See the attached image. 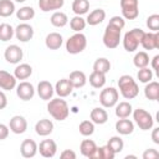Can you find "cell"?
<instances>
[{"mask_svg": "<svg viewBox=\"0 0 159 159\" xmlns=\"http://www.w3.org/2000/svg\"><path fill=\"white\" fill-rule=\"evenodd\" d=\"M147 27L149 30H152L153 32L159 30V15L158 14H153V15L148 16V19H147Z\"/></svg>", "mask_w": 159, "mask_h": 159, "instance_id": "cell-43", "label": "cell"}, {"mask_svg": "<svg viewBox=\"0 0 159 159\" xmlns=\"http://www.w3.org/2000/svg\"><path fill=\"white\" fill-rule=\"evenodd\" d=\"M119 93L114 87L103 88L99 93V103L103 108H112L118 103Z\"/></svg>", "mask_w": 159, "mask_h": 159, "instance_id": "cell-7", "label": "cell"}, {"mask_svg": "<svg viewBox=\"0 0 159 159\" xmlns=\"http://www.w3.org/2000/svg\"><path fill=\"white\" fill-rule=\"evenodd\" d=\"M16 87V78L7 71L0 70V88L4 91H11Z\"/></svg>", "mask_w": 159, "mask_h": 159, "instance_id": "cell-18", "label": "cell"}, {"mask_svg": "<svg viewBox=\"0 0 159 159\" xmlns=\"http://www.w3.org/2000/svg\"><path fill=\"white\" fill-rule=\"evenodd\" d=\"M60 158L61 159H76L77 158V154L73 150H71V149H65L60 154Z\"/></svg>", "mask_w": 159, "mask_h": 159, "instance_id": "cell-45", "label": "cell"}, {"mask_svg": "<svg viewBox=\"0 0 159 159\" xmlns=\"http://www.w3.org/2000/svg\"><path fill=\"white\" fill-rule=\"evenodd\" d=\"M78 129L83 137H89L94 133V123L92 120H83L80 123Z\"/></svg>", "mask_w": 159, "mask_h": 159, "instance_id": "cell-41", "label": "cell"}, {"mask_svg": "<svg viewBox=\"0 0 159 159\" xmlns=\"http://www.w3.org/2000/svg\"><path fill=\"white\" fill-rule=\"evenodd\" d=\"M129 158H134V159H135L137 157H135V155H127V157H125V159H129Z\"/></svg>", "mask_w": 159, "mask_h": 159, "instance_id": "cell-50", "label": "cell"}, {"mask_svg": "<svg viewBox=\"0 0 159 159\" xmlns=\"http://www.w3.org/2000/svg\"><path fill=\"white\" fill-rule=\"evenodd\" d=\"M104 19H106V11L103 9H94L93 11H91L87 15L86 22L89 26H96V25L102 24L104 21Z\"/></svg>", "mask_w": 159, "mask_h": 159, "instance_id": "cell-23", "label": "cell"}, {"mask_svg": "<svg viewBox=\"0 0 159 159\" xmlns=\"http://www.w3.org/2000/svg\"><path fill=\"white\" fill-rule=\"evenodd\" d=\"M15 12V4L12 0H0V16L9 17Z\"/></svg>", "mask_w": 159, "mask_h": 159, "instance_id": "cell-33", "label": "cell"}, {"mask_svg": "<svg viewBox=\"0 0 159 159\" xmlns=\"http://www.w3.org/2000/svg\"><path fill=\"white\" fill-rule=\"evenodd\" d=\"M133 114V119L135 122V124L139 127V129L142 130H149L153 128L154 125V119L152 117V114L149 112H147L143 108H137L132 112Z\"/></svg>", "mask_w": 159, "mask_h": 159, "instance_id": "cell-6", "label": "cell"}, {"mask_svg": "<svg viewBox=\"0 0 159 159\" xmlns=\"http://www.w3.org/2000/svg\"><path fill=\"white\" fill-rule=\"evenodd\" d=\"M118 87H119L120 94L125 99H133L139 93V87L135 80L129 75H123L118 78Z\"/></svg>", "mask_w": 159, "mask_h": 159, "instance_id": "cell-3", "label": "cell"}, {"mask_svg": "<svg viewBox=\"0 0 159 159\" xmlns=\"http://www.w3.org/2000/svg\"><path fill=\"white\" fill-rule=\"evenodd\" d=\"M89 10V1L88 0H73L72 2V11L76 15H84Z\"/></svg>", "mask_w": 159, "mask_h": 159, "instance_id": "cell-32", "label": "cell"}, {"mask_svg": "<svg viewBox=\"0 0 159 159\" xmlns=\"http://www.w3.org/2000/svg\"><path fill=\"white\" fill-rule=\"evenodd\" d=\"M72 91H73V87H72L71 82L68 81V78H61L55 84V92L61 98H65V97L70 96L72 93Z\"/></svg>", "mask_w": 159, "mask_h": 159, "instance_id": "cell-19", "label": "cell"}, {"mask_svg": "<svg viewBox=\"0 0 159 159\" xmlns=\"http://www.w3.org/2000/svg\"><path fill=\"white\" fill-rule=\"evenodd\" d=\"M86 25H87L86 20H84L82 16H80V15H76V16L72 17L71 21H70V27H71L75 32H81L82 30H84Z\"/></svg>", "mask_w": 159, "mask_h": 159, "instance_id": "cell-39", "label": "cell"}, {"mask_svg": "<svg viewBox=\"0 0 159 159\" xmlns=\"http://www.w3.org/2000/svg\"><path fill=\"white\" fill-rule=\"evenodd\" d=\"M120 9L123 19L125 20H134L139 15L138 0H120Z\"/></svg>", "mask_w": 159, "mask_h": 159, "instance_id": "cell-8", "label": "cell"}, {"mask_svg": "<svg viewBox=\"0 0 159 159\" xmlns=\"http://www.w3.org/2000/svg\"><path fill=\"white\" fill-rule=\"evenodd\" d=\"M125 26V21L122 16L111 17L103 34V43L107 48H117L120 42L122 30Z\"/></svg>", "mask_w": 159, "mask_h": 159, "instance_id": "cell-1", "label": "cell"}, {"mask_svg": "<svg viewBox=\"0 0 159 159\" xmlns=\"http://www.w3.org/2000/svg\"><path fill=\"white\" fill-rule=\"evenodd\" d=\"M137 78L139 80V82L142 83H148L153 80V71L149 70L148 67H143V68H139L138 73H137Z\"/></svg>", "mask_w": 159, "mask_h": 159, "instance_id": "cell-42", "label": "cell"}, {"mask_svg": "<svg viewBox=\"0 0 159 159\" xmlns=\"http://www.w3.org/2000/svg\"><path fill=\"white\" fill-rule=\"evenodd\" d=\"M116 116L118 118H128L132 112H133V108H132V104L129 102H119L117 106H116Z\"/></svg>", "mask_w": 159, "mask_h": 159, "instance_id": "cell-29", "label": "cell"}, {"mask_svg": "<svg viewBox=\"0 0 159 159\" xmlns=\"http://www.w3.org/2000/svg\"><path fill=\"white\" fill-rule=\"evenodd\" d=\"M152 68L157 72V75H159V55H155L152 58Z\"/></svg>", "mask_w": 159, "mask_h": 159, "instance_id": "cell-47", "label": "cell"}, {"mask_svg": "<svg viewBox=\"0 0 159 159\" xmlns=\"http://www.w3.org/2000/svg\"><path fill=\"white\" fill-rule=\"evenodd\" d=\"M140 45L144 50L152 51L155 48H159V32H144L143 39L140 41Z\"/></svg>", "mask_w": 159, "mask_h": 159, "instance_id": "cell-13", "label": "cell"}, {"mask_svg": "<svg viewBox=\"0 0 159 159\" xmlns=\"http://www.w3.org/2000/svg\"><path fill=\"white\" fill-rule=\"evenodd\" d=\"M50 21H51V24H52L55 27H63V26L67 25L68 17H67V15H66L65 12H62V11H55V12L51 15Z\"/></svg>", "mask_w": 159, "mask_h": 159, "instance_id": "cell-30", "label": "cell"}, {"mask_svg": "<svg viewBox=\"0 0 159 159\" xmlns=\"http://www.w3.org/2000/svg\"><path fill=\"white\" fill-rule=\"evenodd\" d=\"M37 152H40L43 158H52L57 153V144L52 139H43L37 147Z\"/></svg>", "mask_w": 159, "mask_h": 159, "instance_id": "cell-12", "label": "cell"}, {"mask_svg": "<svg viewBox=\"0 0 159 159\" xmlns=\"http://www.w3.org/2000/svg\"><path fill=\"white\" fill-rule=\"evenodd\" d=\"M16 94L21 101H30L35 96V87L27 81H22L16 84Z\"/></svg>", "mask_w": 159, "mask_h": 159, "instance_id": "cell-10", "label": "cell"}, {"mask_svg": "<svg viewBox=\"0 0 159 159\" xmlns=\"http://www.w3.org/2000/svg\"><path fill=\"white\" fill-rule=\"evenodd\" d=\"M107 145L114 152V154H118L123 150V147H124V143H123V139L118 135H114V137H111L107 142Z\"/></svg>", "mask_w": 159, "mask_h": 159, "instance_id": "cell-38", "label": "cell"}, {"mask_svg": "<svg viewBox=\"0 0 159 159\" xmlns=\"http://www.w3.org/2000/svg\"><path fill=\"white\" fill-rule=\"evenodd\" d=\"M35 16V10L31 6H22L19 10H16V17L21 21H29L34 19Z\"/></svg>", "mask_w": 159, "mask_h": 159, "instance_id": "cell-37", "label": "cell"}, {"mask_svg": "<svg viewBox=\"0 0 159 159\" xmlns=\"http://www.w3.org/2000/svg\"><path fill=\"white\" fill-rule=\"evenodd\" d=\"M37 147L34 139H24L20 145V153L24 158H34L37 153Z\"/></svg>", "mask_w": 159, "mask_h": 159, "instance_id": "cell-16", "label": "cell"}, {"mask_svg": "<svg viewBox=\"0 0 159 159\" xmlns=\"http://www.w3.org/2000/svg\"><path fill=\"white\" fill-rule=\"evenodd\" d=\"M4 57H5L6 62L12 63V65H17V63H20V61L24 57L22 48L17 45H10L6 47V50L4 52Z\"/></svg>", "mask_w": 159, "mask_h": 159, "instance_id": "cell-9", "label": "cell"}, {"mask_svg": "<svg viewBox=\"0 0 159 159\" xmlns=\"http://www.w3.org/2000/svg\"><path fill=\"white\" fill-rule=\"evenodd\" d=\"M32 75V67L29 63H20L14 70V76L16 80H26Z\"/></svg>", "mask_w": 159, "mask_h": 159, "instance_id": "cell-28", "label": "cell"}, {"mask_svg": "<svg viewBox=\"0 0 159 159\" xmlns=\"http://www.w3.org/2000/svg\"><path fill=\"white\" fill-rule=\"evenodd\" d=\"M9 129L15 134H22L27 129V120L22 116H14L9 122Z\"/></svg>", "mask_w": 159, "mask_h": 159, "instance_id": "cell-14", "label": "cell"}, {"mask_svg": "<svg viewBox=\"0 0 159 159\" xmlns=\"http://www.w3.org/2000/svg\"><path fill=\"white\" fill-rule=\"evenodd\" d=\"M14 35H15V29H12L11 25H9L6 22L0 24V41H2V42L10 41Z\"/></svg>", "mask_w": 159, "mask_h": 159, "instance_id": "cell-36", "label": "cell"}, {"mask_svg": "<svg viewBox=\"0 0 159 159\" xmlns=\"http://www.w3.org/2000/svg\"><path fill=\"white\" fill-rule=\"evenodd\" d=\"M143 159H157L158 157H159V152L157 150V149H152V148H149V149H147L144 153H143Z\"/></svg>", "mask_w": 159, "mask_h": 159, "instance_id": "cell-44", "label": "cell"}, {"mask_svg": "<svg viewBox=\"0 0 159 159\" xmlns=\"http://www.w3.org/2000/svg\"><path fill=\"white\" fill-rule=\"evenodd\" d=\"M152 139L155 144H159V128H154L152 132Z\"/></svg>", "mask_w": 159, "mask_h": 159, "instance_id": "cell-49", "label": "cell"}, {"mask_svg": "<svg viewBox=\"0 0 159 159\" xmlns=\"http://www.w3.org/2000/svg\"><path fill=\"white\" fill-rule=\"evenodd\" d=\"M133 63L137 68H143V67H148L149 65V56L145 51H139L134 55L133 57Z\"/></svg>", "mask_w": 159, "mask_h": 159, "instance_id": "cell-34", "label": "cell"}, {"mask_svg": "<svg viewBox=\"0 0 159 159\" xmlns=\"http://www.w3.org/2000/svg\"><path fill=\"white\" fill-rule=\"evenodd\" d=\"M65 4V0H39V7L43 12L60 10Z\"/></svg>", "mask_w": 159, "mask_h": 159, "instance_id": "cell-24", "label": "cell"}, {"mask_svg": "<svg viewBox=\"0 0 159 159\" xmlns=\"http://www.w3.org/2000/svg\"><path fill=\"white\" fill-rule=\"evenodd\" d=\"M114 155H116L114 152L106 144L103 147H97L96 157L94 158H98V159H113Z\"/></svg>", "mask_w": 159, "mask_h": 159, "instance_id": "cell-40", "label": "cell"}, {"mask_svg": "<svg viewBox=\"0 0 159 159\" xmlns=\"http://www.w3.org/2000/svg\"><path fill=\"white\" fill-rule=\"evenodd\" d=\"M87 47V37L82 32H76L75 35L70 36L66 41V50L71 55L81 53Z\"/></svg>", "mask_w": 159, "mask_h": 159, "instance_id": "cell-5", "label": "cell"}, {"mask_svg": "<svg viewBox=\"0 0 159 159\" xmlns=\"http://www.w3.org/2000/svg\"><path fill=\"white\" fill-rule=\"evenodd\" d=\"M144 31L142 29H132L127 31L123 36V47L127 52H134L138 46L140 45V41L143 39Z\"/></svg>", "mask_w": 159, "mask_h": 159, "instance_id": "cell-4", "label": "cell"}, {"mask_svg": "<svg viewBox=\"0 0 159 159\" xmlns=\"http://www.w3.org/2000/svg\"><path fill=\"white\" fill-rule=\"evenodd\" d=\"M109 70H111V62L106 57H99L93 63V71H97V72L106 75L109 72Z\"/></svg>", "mask_w": 159, "mask_h": 159, "instance_id": "cell-35", "label": "cell"}, {"mask_svg": "<svg viewBox=\"0 0 159 159\" xmlns=\"http://www.w3.org/2000/svg\"><path fill=\"white\" fill-rule=\"evenodd\" d=\"M36 91H37L39 97L43 101H50L55 93V88L48 81H40Z\"/></svg>", "mask_w": 159, "mask_h": 159, "instance_id": "cell-15", "label": "cell"}, {"mask_svg": "<svg viewBox=\"0 0 159 159\" xmlns=\"http://www.w3.org/2000/svg\"><path fill=\"white\" fill-rule=\"evenodd\" d=\"M88 81H89V84L93 88H102L106 84V75L101 73V72H97V71H93L89 75Z\"/></svg>", "mask_w": 159, "mask_h": 159, "instance_id": "cell-31", "label": "cell"}, {"mask_svg": "<svg viewBox=\"0 0 159 159\" xmlns=\"http://www.w3.org/2000/svg\"><path fill=\"white\" fill-rule=\"evenodd\" d=\"M68 81L71 82L73 88H81V87H83L87 83V77H86L84 72L77 70V71H72L70 73Z\"/></svg>", "mask_w": 159, "mask_h": 159, "instance_id": "cell-26", "label": "cell"}, {"mask_svg": "<svg viewBox=\"0 0 159 159\" xmlns=\"http://www.w3.org/2000/svg\"><path fill=\"white\" fill-rule=\"evenodd\" d=\"M89 118L94 124H104L108 120V113L104 108L97 107V108H93L91 111Z\"/></svg>", "mask_w": 159, "mask_h": 159, "instance_id": "cell-27", "label": "cell"}, {"mask_svg": "<svg viewBox=\"0 0 159 159\" xmlns=\"http://www.w3.org/2000/svg\"><path fill=\"white\" fill-rule=\"evenodd\" d=\"M15 1H16V2H25L26 0H15Z\"/></svg>", "mask_w": 159, "mask_h": 159, "instance_id": "cell-51", "label": "cell"}, {"mask_svg": "<svg viewBox=\"0 0 159 159\" xmlns=\"http://www.w3.org/2000/svg\"><path fill=\"white\" fill-rule=\"evenodd\" d=\"M63 43V37L58 32H50L45 39V45L50 50H58Z\"/></svg>", "mask_w": 159, "mask_h": 159, "instance_id": "cell-22", "label": "cell"}, {"mask_svg": "<svg viewBox=\"0 0 159 159\" xmlns=\"http://www.w3.org/2000/svg\"><path fill=\"white\" fill-rule=\"evenodd\" d=\"M47 112L50 113V116L61 122V120H65L67 119L68 114H70V108H68V104L65 99H62L61 97L58 98H51L47 103Z\"/></svg>", "mask_w": 159, "mask_h": 159, "instance_id": "cell-2", "label": "cell"}, {"mask_svg": "<svg viewBox=\"0 0 159 159\" xmlns=\"http://www.w3.org/2000/svg\"><path fill=\"white\" fill-rule=\"evenodd\" d=\"M116 130L120 135H129L134 130V123L127 118H119L116 122Z\"/></svg>", "mask_w": 159, "mask_h": 159, "instance_id": "cell-21", "label": "cell"}, {"mask_svg": "<svg viewBox=\"0 0 159 159\" xmlns=\"http://www.w3.org/2000/svg\"><path fill=\"white\" fill-rule=\"evenodd\" d=\"M96 150H97V144L94 143V140L92 139H83L81 142V145H80V152L83 157L86 158H94L96 157Z\"/></svg>", "mask_w": 159, "mask_h": 159, "instance_id": "cell-20", "label": "cell"}, {"mask_svg": "<svg viewBox=\"0 0 159 159\" xmlns=\"http://www.w3.org/2000/svg\"><path fill=\"white\" fill-rule=\"evenodd\" d=\"M144 96L149 101H158L159 99V82L150 81L144 87Z\"/></svg>", "mask_w": 159, "mask_h": 159, "instance_id": "cell-25", "label": "cell"}, {"mask_svg": "<svg viewBox=\"0 0 159 159\" xmlns=\"http://www.w3.org/2000/svg\"><path fill=\"white\" fill-rule=\"evenodd\" d=\"M15 36L20 42H27L34 37V29L27 22H21L15 29Z\"/></svg>", "mask_w": 159, "mask_h": 159, "instance_id": "cell-11", "label": "cell"}, {"mask_svg": "<svg viewBox=\"0 0 159 159\" xmlns=\"http://www.w3.org/2000/svg\"><path fill=\"white\" fill-rule=\"evenodd\" d=\"M9 127L5 125L4 123H0V140H4L9 137Z\"/></svg>", "mask_w": 159, "mask_h": 159, "instance_id": "cell-46", "label": "cell"}, {"mask_svg": "<svg viewBox=\"0 0 159 159\" xmlns=\"http://www.w3.org/2000/svg\"><path fill=\"white\" fill-rule=\"evenodd\" d=\"M6 106H7V97L2 91H0V109H4Z\"/></svg>", "mask_w": 159, "mask_h": 159, "instance_id": "cell-48", "label": "cell"}, {"mask_svg": "<svg viewBox=\"0 0 159 159\" xmlns=\"http://www.w3.org/2000/svg\"><path fill=\"white\" fill-rule=\"evenodd\" d=\"M35 132L40 137H47L53 132V123L50 119L42 118L35 124Z\"/></svg>", "mask_w": 159, "mask_h": 159, "instance_id": "cell-17", "label": "cell"}]
</instances>
